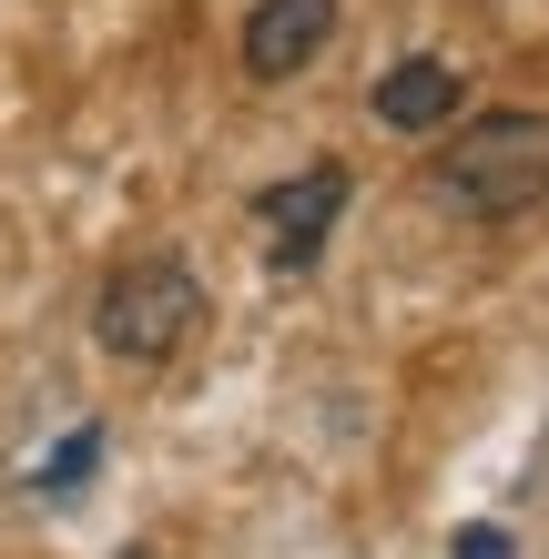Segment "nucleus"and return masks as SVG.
<instances>
[{
	"mask_svg": "<svg viewBox=\"0 0 549 559\" xmlns=\"http://www.w3.org/2000/svg\"><path fill=\"white\" fill-rule=\"evenodd\" d=\"M438 204H458L478 224H499V214H529L539 193H549V112H478L458 143L438 153Z\"/></svg>",
	"mask_w": 549,
	"mask_h": 559,
	"instance_id": "1",
	"label": "nucleus"
},
{
	"mask_svg": "<svg viewBox=\"0 0 549 559\" xmlns=\"http://www.w3.org/2000/svg\"><path fill=\"white\" fill-rule=\"evenodd\" d=\"M193 325H204V285H193L183 254H133V265H112L103 295H92V336H103V356H122V367L183 356Z\"/></svg>",
	"mask_w": 549,
	"mask_h": 559,
	"instance_id": "2",
	"label": "nucleus"
},
{
	"mask_svg": "<svg viewBox=\"0 0 549 559\" xmlns=\"http://www.w3.org/2000/svg\"><path fill=\"white\" fill-rule=\"evenodd\" d=\"M326 31H336V0H254L244 11V72L254 82H296L315 51H326Z\"/></svg>",
	"mask_w": 549,
	"mask_h": 559,
	"instance_id": "3",
	"label": "nucleus"
},
{
	"mask_svg": "<svg viewBox=\"0 0 549 559\" xmlns=\"http://www.w3.org/2000/svg\"><path fill=\"white\" fill-rule=\"evenodd\" d=\"M254 214H265V254H275V265H315L326 224L346 214V174H336V163H306V174H296V183H275Z\"/></svg>",
	"mask_w": 549,
	"mask_h": 559,
	"instance_id": "4",
	"label": "nucleus"
},
{
	"mask_svg": "<svg viewBox=\"0 0 549 559\" xmlns=\"http://www.w3.org/2000/svg\"><path fill=\"white\" fill-rule=\"evenodd\" d=\"M377 122L386 133H438V122H458V72H447L438 51L397 61V72L377 82Z\"/></svg>",
	"mask_w": 549,
	"mask_h": 559,
	"instance_id": "5",
	"label": "nucleus"
},
{
	"mask_svg": "<svg viewBox=\"0 0 549 559\" xmlns=\"http://www.w3.org/2000/svg\"><path fill=\"white\" fill-rule=\"evenodd\" d=\"M92 457H103V427H72V438H61V457L41 468V488H82V478H92Z\"/></svg>",
	"mask_w": 549,
	"mask_h": 559,
	"instance_id": "6",
	"label": "nucleus"
},
{
	"mask_svg": "<svg viewBox=\"0 0 549 559\" xmlns=\"http://www.w3.org/2000/svg\"><path fill=\"white\" fill-rule=\"evenodd\" d=\"M458 559H520V549H509V530H458Z\"/></svg>",
	"mask_w": 549,
	"mask_h": 559,
	"instance_id": "7",
	"label": "nucleus"
}]
</instances>
